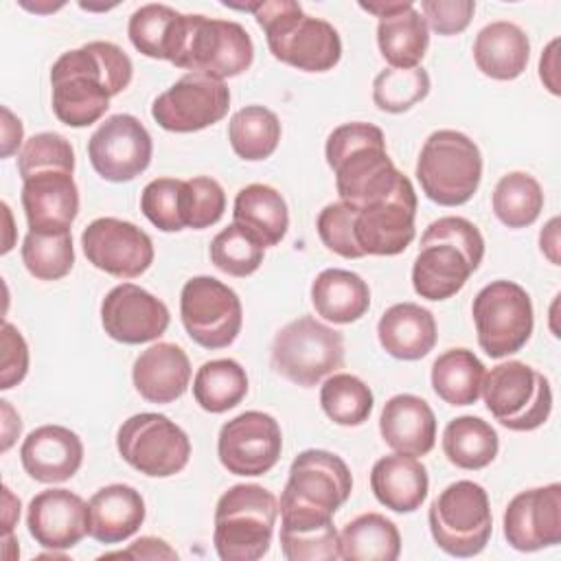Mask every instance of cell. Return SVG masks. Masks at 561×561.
I'll list each match as a JSON object with an SVG mask.
<instances>
[{"label":"cell","instance_id":"cell-27","mask_svg":"<svg viewBox=\"0 0 561 561\" xmlns=\"http://www.w3.org/2000/svg\"><path fill=\"white\" fill-rule=\"evenodd\" d=\"M131 381L145 401L173 403L191 381L188 355L173 342H158L136 357Z\"/></svg>","mask_w":561,"mask_h":561},{"label":"cell","instance_id":"cell-23","mask_svg":"<svg viewBox=\"0 0 561 561\" xmlns=\"http://www.w3.org/2000/svg\"><path fill=\"white\" fill-rule=\"evenodd\" d=\"M26 526L42 548L68 550L88 535V504L68 489H46L31 500Z\"/></svg>","mask_w":561,"mask_h":561},{"label":"cell","instance_id":"cell-42","mask_svg":"<svg viewBox=\"0 0 561 561\" xmlns=\"http://www.w3.org/2000/svg\"><path fill=\"white\" fill-rule=\"evenodd\" d=\"M373 390L355 375L335 373L320 388V405L324 414L344 427H355L368 421L373 412Z\"/></svg>","mask_w":561,"mask_h":561},{"label":"cell","instance_id":"cell-57","mask_svg":"<svg viewBox=\"0 0 561 561\" xmlns=\"http://www.w3.org/2000/svg\"><path fill=\"white\" fill-rule=\"evenodd\" d=\"M410 2L412 0H403V2H359V7L381 20V18H388V15L405 9Z\"/></svg>","mask_w":561,"mask_h":561},{"label":"cell","instance_id":"cell-7","mask_svg":"<svg viewBox=\"0 0 561 561\" xmlns=\"http://www.w3.org/2000/svg\"><path fill=\"white\" fill-rule=\"evenodd\" d=\"M252 61L254 44L239 22L197 13L184 15L182 35L171 61L173 66L224 81L245 72Z\"/></svg>","mask_w":561,"mask_h":561},{"label":"cell","instance_id":"cell-15","mask_svg":"<svg viewBox=\"0 0 561 561\" xmlns=\"http://www.w3.org/2000/svg\"><path fill=\"white\" fill-rule=\"evenodd\" d=\"M283 434L272 414L248 410L226 421L217 436V456L234 476H263L280 458Z\"/></svg>","mask_w":561,"mask_h":561},{"label":"cell","instance_id":"cell-50","mask_svg":"<svg viewBox=\"0 0 561 561\" xmlns=\"http://www.w3.org/2000/svg\"><path fill=\"white\" fill-rule=\"evenodd\" d=\"M476 11L473 0H423L421 13L427 22V28H432L438 35H458L462 33Z\"/></svg>","mask_w":561,"mask_h":561},{"label":"cell","instance_id":"cell-13","mask_svg":"<svg viewBox=\"0 0 561 561\" xmlns=\"http://www.w3.org/2000/svg\"><path fill=\"white\" fill-rule=\"evenodd\" d=\"M180 316L188 337L208 351L230 346L243 324L239 296L213 276H193L184 283Z\"/></svg>","mask_w":561,"mask_h":561},{"label":"cell","instance_id":"cell-10","mask_svg":"<svg viewBox=\"0 0 561 561\" xmlns=\"http://www.w3.org/2000/svg\"><path fill=\"white\" fill-rule=\"evenodd\" d=\"M344 364V335L313 316L285 324L272 342V368L287 381L311 388Z\"/></svg>","mask_w":561,"mask_h":561},{"label":"cell","instance_id":"cell-38","mask_svg":"<svg viewBox=\"0 0 561 561\" xmlns=\"http://www.w3.org/2000/svg\"><path fill=\"white\" fill-rule=\"evenodd\" d=\"M497 432L480 416L451 419L443 432V451L447 460L460 469L478 471L497 456Z\"/></svg>","mask_w":561,"mask_h":561},{"label":"cell","instance_id":"cell-17","mask_svg":"<svg viewBox=\"0 0 561 561\" xmlns=\"http://www.w3.org/2000/svg\"><path fill=\"white\" fill-rule=\"evenodd\" d=\"M151 153V136L131 114L107 116L88 140L90 164L107 182L138 178L149 167Z\"/></svg>","mask_w":561,"mask_h":561},{"label":"cell","instance_id":"cell-5","mask_svg":"<svg viewBox=\"0 0 561 561\" xmlns=\"http://www.w3.org/2000/svg\"><path fill=\"white\" fill-rule=\"evenodd\" d=\"M278 500L261 484H234L215 506L213 543L221 561H256L272 543Z\"/></svg>","mask_w":561,"mask_h":561},{"label":"cell","instance_id":"cell-26","mask_svg":"<svg viewBox=\"0 0 561 561\" xmlns=\"http://www.w3.org/2000/svg\"><path fill=\"white\" fill-rule=\"evenodd\" d=\"M379 432L390 449L419 458L434 449L436 416L425 399L408 392L394 394L381 410Z\"/></svg>","mask_w":561,"mask_h":561},{"label":"cell","instance_id":"cell-46","mask_svg":"<svg viewBox=\"0 0 561 561\" xmlns=\"http://www.w3.org/2000/svg\"><path fill=\"white\" fill-rule=\"evenodd\" d=\"M182 191L184 180L175 178H156L140 193L142 215L162 232L184 230L182 217Z\"/></svg>","mask_w":561,"mask_h":561},{"label":"cell","instance_id":"cell-24","mask_svg":"<svg viewBox=\"0 0 561 561\" xmlns=\"http://www.w3.org/2000/svg\"><path fill=\"white\" fill-rule=\"evenodd\" d=\"M20 460L24 471L37 482H66L83 462V443L64 425H42L24 438Z\"/></svg>","mask_w":561,"mask_h":561},{"label":"cell","instance_id":"cell-54","mask_svg":"<svg viewBox=\"0 0 561 561\" xmlns=\"http://www.w3.org/2000/svg\"><path fill=\"white\" fill-rule=\"evenodd\" d=\"M557 46H559V39H552L546 50L541 53V59H539V77L543 81V85L552 92V94H559V79H557Z\"/></svg>","mask_w":561,"mask_h":561},{"label":"cell","instance_id":"cell-44","mask_svg":"<svg viewBox=\"0 0 561 561\" xmlns=\"http://www.w3.org/2000/svg\"><path fill=\"white\" fill-rule=\"evenodd\" d=\"M265 245L239 224L226 226L210 241V261L224 274L243 278L254 274L263 263Z\"/></svg>","mask_w":561,"mask_h":561},{"label":"cell","instance_id":"cell-36","mask_svg":"<svg viewBox=\"0 0 561 561\" xmlns=\"http://www.w3.org/2000/svg\"><path fill=\"white\" fill-rule=\"evenodd\" d=\"M484 364L469 348H449L432 364V388L449 405H473L482 390Z\"/></svg>","mask_w":561,"mask_h":561},{"label":"cell","instance_id":"cell-11","mask_svg":"<svg viewBox=\"0 0 561 561\" xmlns=\"http://www.w3.org/2000/svg\"><path fill=\"white\" fill-rule=\"evenodd\" d=\"M480 348L493 357H508L526 346L535 316L528 291L513 280L484 285L471 305Z\"/></svg>","mask_w":561,"mask_h":561},{"label":"cell","instance_id":"cell-39","mask_svg":"<svg viewBox=\"0 0 561 561\" xmlns=\"http://www.w3.org/2000/svg\"><path fill=\"white\" fill-rule=\"evenodd\" d=\"M248 394L245 368L230 359H210L202 364L193 379V397L197 405L210 414L232 410Z\"/></svg>","mask_w":561,"mask_h":561},{"label":"cell","instance_id":"cell-20","mask_svg":"<svg viewBox=\"0 0 561 561\" xmlns=\"http://www.w3.org/2000/svg\"><path fill=\"white\" fill-rule=\"evenodd\" d=\"M504 537L519 552H535L561 541V484L517 493L504 511Z\"/></svg>","mask_w":561,"mask_h":561},{"label":"cell","instance_id":"cell-29","mask_svg":"<svg viewBox=\"0 0 561 561\" xmlns=\"http://www.w3.org/2000/svg\"><path fill=\"white\" fill-rule=\"evenodd\" d=\"M377 337L388 355L414 362L434 348L438 331L430 309L416 302H397L381 313Z\"/></svg>","mask_w":561,"mask_h":561},{"label":"cell","instance_id":"cell-19","mask_svg":"<svg viewBox=\"0 0 561 561\" xmlns=\"http://www.w3.org/2000/svg\"><path fill=\"white\" fill-rule=\"evenodd\" d=\"M85 259L116 278H136L153 263L151 237L131 221L99 217L81 232Z\"/></svg>","mask_w":561,"mask_h":561},{"label":"cell","instance_id":"cell-6","mask_svg":"<svg viewBox=\"0 0 561 561\" xmlns=\"http://www.w3.org/2000/svg\"><path fill=\"white\" fill-rule=\"evenodd\" d=\"M416 180L423 193L440 206L467 204L482 180V153L467 134L438 129L421 147Z\"/></svg>","mask_w":561,"mask_h":561},{"label":"cell","instance_id":"cell-48","mask_svg":"<svg viewBox=\"0 0 561 561\" xmlns=\"http://www.w3.org/2000/svg\"><path fill=\"white\" fill-rule=\"evenodd\" d=\"M44 169L75 171V149L70 140L64 138L61 134H55V131L33 134L24 142L22 151L18 153V171L22 180Z\"/></svg>","mask_w":561,"mask_h":561},{"label":"cell","instance_id":"cell-56","mask_svg":"<svg viewBox=\"0 0 561 561\" xmlns=\"http://www.w3.org/2000/svg\"><path fill=\"white\" fill-rule=\"evenodd\" d=\"M0 405H2V451H7L11 445H13V440L20 436V430H22V421H20V416L13 412V408L9 405V401H0Z\"/></svg>","mask_w":561,"mask_h":561},{"label":"cell","instance_id":"cell-52","mask_svg":"<svg viewBox=\"0 0 561 561\" xmlns=\"http://www.w3.org/2000/svg\"><path fill=\"white\" fill-rule=\"evenodd\" d=\"M110 557H121V559H178V552L158 537H140L136 539L127 550L121 552H107L101 559Z\"/></svg>","mask_w":561,"mask_h":561},{"label":"cell","instance_id":"cell-16","mask_svg":"<svg viewBox=\"0 0 561 561\" xmlns=\"http://www.w3.org/2000/svg\"><path fill=\"white\" fill-rule=\"evenodd\" d=\"M355 210V208H353ZM416 193L408 175L381 202L355 210V241L359 250L373 256L401 254L414 239Z\"/></svg>","mask_w":561,"mask_h":561},{"label":"cell","instance_id":"cell-21","mask_svg":"<svg viewBox=\"0 0 561 561\" xmlns=\"http://www.w3.org/2000/svg\"><path fill=\"white\" fill-rule=\"evenodd\" d=\"M167 305L134 283H121L101 302V324L121 344L153 342L169 329Z\"/></svg>","mask_w":561,"mask_h":561},{"label":"cell","instance_id":"cell-58","mask_svg":"<svg viewBox=\"0 0 561 561\" xmlns=\"http://www.w3.org/2000/svg\"><path fill=\"white\" fill-rule=\"evenodd\" d=\"M4 535H11L15 519L20 517V500L13 497L11 489L4 486Z\"/></svg>","mask_w":561,"mask_h":561},{"label":"cell","instance_id":"cell-1","mask_svg":"<svg viewBox=\"0 0 561 561\" xmlns=\"http://www.w3.org/2000/svg\"><path fill=\"white\" fill-rule=\"evenodd\" d=\"M134 75L129 55L114 42H88L66 50L50 68L55 116L68 127H88L110 107Z\"/></svg>","mask_w":561,"mask_h":561},{"label":"cell","instance_id":"cell-35","mask_svg":"<svg viewBox=\"0 0 561 561\" xmlns=\"http://www.w3.org/2000/svg\"><path fill=\"white\" fill-rule=\"evenodd\" d=\"M401 554V535L394 522L379 513L351 519L340 533V559L346 561H394Z\"/></svg>","mask_w":561,"mask_h":561},{"label":"cell","instance_id":"cell-37","mask_svg":"<svg viewBox=\"0 0 561 561\" xmlns=\"http://www.w3.org/2000/svg\"><path fill=\"white\" fill-rule=\"evenodd\" d=\"M182 26L184 13L167 4H142L131 13L127 35L140 55L173 61Z\"/></svg>","mask_w":561,"mask_h":561},{"label":"cell","instance_id":"cell-18","mask_svg":"<svg viewBox=\"0 0 561 561\" xmlns=\"http://www.w3.org/2000/svg\"><path fill=\"white\" fill-rule=\"evenodd\" d=\"M351 469L337 454L327 449H305L289 467L280 504H296L335 515V511L351 497Z\"/></svg>","mask_w":561,"mask_h":561},{"label":"cell","instance_id":"cell-4","mask_svg":"<svg viewBox=\"0 0 561 561\" xmlns=\"http://www.w3.org/2000/svg\"><path fill=\"white\" fill-rule=\"evenodd\" d=\"M263 28L270 53L298 70L327 72L342 57V39L333 24L307 15L294 0H265L243 4Z\"/></svg>","mask_w":561,"mask_h":561},{"label":"cell","instance_id":"cell-55","mask_svg":"<svg viewBox=\"0 0 561 561\" xmlns=\"http://www.w3.org/2000/svg\"><path fill=\"white\" fill-rule=\"evenodd\" d=\"M541 252L550 259V263L559 265V217H552L539 234Z\"/></svg>","mask_w":561,"mask_h":561},{"label":"cell","instance_id":"cell-8","mask_svg":"<svg viewBox=\"0 0 561 561\" xmlns=\"http://www.w3.org/2000/svg\"><path fill=\"white\" fill-rule=\"evenodd\" d=\"M427 522L432 539L443 552L476 557L486 548L493 533L489 495L478 482H451L432 502Z\"/></svg>","mask_w":561,"mask_h":561},{"label":"cell","instance_id":"cell-51","mask_svg":"<svg viewBox=\"0 0 561 561\" xmlns=\"http://www.w3.org/2000/svg\"><path fill=\"white\" fill-rule=\"evenodd\" d=\"M28 373V346L22 333L11 324L2 322V357H0V390H9L20 383Z\"/></svg>","mask_w":561,"mask_h":561},{"label":"cell","instance_id":"cell-2","mask_svg":"<svg viewBox=\"0 0 561 561\" xmlns=\"http://www.w3.org/2000/svg\"><path fill=\"white\" fill-rule=\"evenodd\" d=\"M324 158L335 175L340 202L359 210L394 191L403 173L386 151V136L373 123H344L324 145Z\"/></svg>","mask_w":561,"mask_h":561},{"label":"cell","instance_id":"cell-9","mask_svg":"<svg viewBox=\"0 0 561 561\" xmlns=\"http://www.w3.org/2000/svg\"><path fill=\"white\" fill-rule=\"evenodd\" d=\"M480 394L493 419L513 432H533L552 412L548 377L517 359L502 362L484 373Z\"/></svg>","mask_w":561,"mask_h":561},{"label":"cell","instance_id":"cell-33","mask_svg":"<svg viewBox=\"0 0 561 561\" xmlns=\"http://www.w3.org/2000/svg\"><path fill=\"white\" fill-rule=\"evenodd\" d=\"M232 221L250 230L265 248H272L287 234L289 213L283 195L274 186L248 184L234 197Z\"/></svg>","mask_w":561,"mask_h":561},{"label":"cell","instance_id":"cell-28","mask_svg":"<svg viewBox=\"0 0 561 561\" xmlns=\"http://www.w3.org/2000/svg\"><path fill=\"white\" fill-rule=\"evenodd\" d=\"M145 500L129 484H107L88 502V535L101 543L129 539L145 522Z\"/></svg>","mask_w":561,"mask_h":561},{"label":"cell","instance_id":"cell-49","mask_svg":"<svg viewBox=\"0 0 561 561\" xmlns=\"http://www.w3.org/2000/svg\"><path fill=\"white\" fill-rule=\"evenodd\" d=\"M353 221H355V210L348 204H344V202L327 204L316 219L320 241L331 252H335L344 259H362L364 252L359 250V245L355 241Z\"/></svg>","mask_w":561,"mask_h":561},{"label":"cell","instance_id":"cell-30","mask_svg":"<svg viewBox=\"0 0 561 561\" xmlns=\"http://www.w3.org/2000/svg\"><path fill=\"white\" fill-rule=\"evenodd\" d=\"M370 489L379 504L394 513H414L427 497L430 478L419 458L390 454L370 469Z\"/></svg>","mask_w":561,"mask_h":561},{"label":"cell","instance_id":"cell-43","mask_svg":"<svg viewBox=\"0 0 561 561\" xmlns=\"http://www.w3.org/2000/svg\"><path fill=\"white\" fill-rule=\"evenodd\" d=\"M22 263L31 276L39 280H59L75 265L72 234L66 232H33L24 237Z\"/></svg>","mask_w":561,"mask_h":561},{"label":"cell","instance_id":"cell-41","mask_svg":"<svg viewBox=\"0 0 561 561\" xmlns=\"http://www.w3.org/2000/svg\"><path fill=\"white\" fill-rule=\"evenodd\" d=\"M491 206L506 228H526L543 210V191L530 173L511 171L495 184Z\"/></svg>","mask_w":561,"mask_h":561},{"label":"cell","instance_id":"cell-32","mask_svg":"<svg viewBox=\"0 0 561 561\" xmlns=\"http://www.w3.org/2000/svg\"><path fill=\"white\" fill-rule=\"evenodd\" d=\"M311 302L316 313L333 324H351L370 307L368 283L348 270H322L311 283Z\"/></svg>","mask_w":561,"mask_h":561},{"label":"cell","instance_id":"cell-22","mask_svg":"<svg viewBox=\"0 0 561 561\" xmlns=\"http://www.w3.org/2000/svg\"><path fill=\"white\" fill-rule=\"evenodd\" d=\"M28 230L66 232L79 213V188L68 169H44L22 180Z\"/></svg>","mask_w":561,"mask_h":561},{"label":"cell","instance_id":"cell-53","mask_svg":"<svg viewBox=\"0 0 561 561\" xmlns=\"http://www.w3.org/2000/svg\"><path fill=\"white\" fill-rule=\"evenodd\" d=\"M22 123L9 107H2V158H9L22 142Z\"/></svg>","mask_w":561,"mask_h":561},{"label":"cell","instance_id":"cell-45","mask_svg":"<svg viewBox=\"0 0 561 561\" xmlns=\"http://www.w3.org/2000/svg\"><path fill=\"white\" fill-rule=\"evenodd\" d=\"M430 94V75L416 68H386L373 81V101L381 112L401 114Z\"/></svg>","mask_w":561,"mask_h":561},{"label":"cell","instance_id":"cell-31","mask_svg":"<svg viewBox=\"0 0 561 561\" xmlns=\"http://www.w3.org/2000/svg\"><path fill=\"white\" fill-rule=\"evenodd\" d=\"M530 57V42L522 26L497 20L478 31L473 39V61L478 70L497 81L517 79Z\"/></svg>","mask_w":561,"mask_h":561},{"label":"cell","instance_id":"cell-40","mask_svg":"<svg viewBox=\"0 0 561 561\" xmlns=\"http://www.w3.org/2000/svg\"><path fill=\"white\" fill-rule=\"evenodd\" d=\"M228 140L241 160H265L278 147L280 121L263 105H245L232 114L228 123Z\"/></svg>","mask_w":561,"mask_h":561},{"label":"cell","instance_id":"cell-3","mask_svg":"<svg viewBox=\"0 0 561 561\" xmlns=\"http://www.w3.org/2000/svg\"><path fill=\"white\" fill-rule=\"evenodd\" d=\"M484 256L482 232L465 217H438L421 234L412 287L425 300L456 296Z\"/></svg>","mask_w":561,"mask_h":561},{"label":"cell","instance_id":"cell-25","mask_svg":"<svg viewBox=\"0 0 561 561\" xmlns=\"http://www.w3.org/2000/svg\"><path fill=\"white\" fill-rule=\"evenodd\" d=\"M280 550L287 561H335L340 559V535L333 526V515L280 504Z\"/></svg>","mask_w":561,"mask_h":561},{"label":"cell","instance_id":"cell-12","mask_svg":"<svg viewBox=\"0 0 561 561\" xmlns=\"http://www.w3.org/2000/svg\"><path fill=\"white\" fill-rule=\"evenodd\" d=\"M116 449L129 467L149 478L175 476L191 458L186 432L156 412H140L123 421L116 432Z\"/></svg>","mask_w":561,"mask_h":561},{"label":"cell","instance_id":"cell-14","mask_svg":"<svg viewBox=\"0 0 561 561\" xmlns=\"http://www.w3.org/2000/svg\"><path fill=\"white\" fill-rule=\"evenodd\" d=\"M228 107L230 90L224 81L202 72H186L156 96L151 116L167 131L191 134L219 123Z\"/></svg>","mask_w":561,"mask_h":561},{"label":"cell","instance_id":"cell-47","mask_svg":"<svg viewBox=\"0 0 561 561\" xmlns=\"http://www.w3.org/2000/svg\"><path fill=\"white\" fill-rule=\"evenodd\" d=\"M224 210H226V193L217 180L206 175L184 180L182 217L186 228H193V230L210 228L221 219Z\"/></svg>","mask_w":561,"mask_h":561},{"label":"cell","instance_id":"cell-34","mask_svg":"<svg viewBox=\"0 0 561 561\" xmlns=\"http://www.w3.org/2000/svg\"><path fill=\"white\" fill-rule=\"evenodd\" d=\"M381 57L392 68H416L430 46V28L421 11L410 2L405 9L381 18L377 24Z\"/></svg>","mask_w":561,"mask_h":561}]
</instances>
